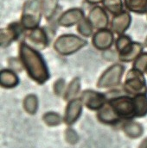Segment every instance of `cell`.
Returning <instances> with one entry per match:
<instances>
[{"instance_id": "19", "label": "cell", "mask_w": 147, "mask_h": 148, "mask_svg": "<svg viewBox=\"0 0 147 148\" xmlns=\"http://www.w3.org/2000/svg\"><path fill=\"white\" fill-rule=\"evenodd\" d=\"M135 106V116L143 117L147 114V96L140 94L133 97Z\"/></svg>"}, {"instance_id": "24", "label": "cell", "mask_w": 147, "mask_h": 148, "mask_svg": "<svg viewBox=\"0 0 147 148\" xmlns=\"http://www.w3.org/2000/svg\"><path fill=\"white\" fill-rule=\"evenodd\" d=\"M103 6L111 14L116 16L123 11V3L122 0H104Z\"/></svg>"}, {"instance_id": "2", "label": "cell", "mask_w": 147, "mask_h": 148, "mask_svg": "<svg viewBox=\"0 0 147 148\" xmlns=\"http://www.w3.org/2000/svg\"><path fill=\"white\" fill-rule=\"evenodd\" d=\"M42 15V0H27L23 7L20 23L24 29H35L39 27Z\"/></svg>"}, {"instance_id": "27", "label": "cell", "mask_w": 147, "mask_h": 148, "mask_svg": "<svg viewBox=\"0 0 147 148\" xmlns=\"http://www.w3.org/2000/svg\"><path fill=\"white\" fill-rule=\"evenodd\" d=\"M132 43L131 38L127 36H119L118 39L116 40L115 46H116V50L119 53V54L122 53Z\"/></svg>"}, {"instance_id": "30", "label": "cell", "mask_w": 147, "mask_h": 148, "mask_svg": "<svg viewBox=\"0 0 147 148\" xmlns=\"http://www.w3.org/2000/svg\"><path fill=\"white\" fill-rule=\"evenodd\" d=\"M65 139L68 141V143H69L71 145H74L78 142L79 136L75 130L69 127V128H67V130L65 132Z\"/></svg>"}, {"instance_id": "10", "label": "cell", "mask_w": 147, "mask_h": 148, "mask_svg": "<svg viewBox=\"0 0 147 148\" xmlns=\"http://www.w3.org/2000/svg\"><path fill=\"white\" fill-rule=\"evenodd\" d=\"M85 18L84 12L81 9L72 8L62 13L58 18V24L62 27L69 28L78 24L82 19Z\"/></svg>"}, {"instance_id": "11", "label": "cell", "mask_w": 147, "mask_h": 148, "mask_svg": "<svg viewBox=\"0 0 147 148\" xmlns=\"http://www.w3.org/2000/svg\"><path fill=\"white\" fill-rule=\"evenodd\" d=\"M87 19L90 21L94 28L99 30L106 29L109 23V18L106 10L101 6H94L90 10Z\"/></svg>"}, {"instance_id": "8", "label": "cell", "mask_w": 147, "mask_h": 148, "mask_svg": "<svg viewBox=\"0 0 147 148\" xmlns=\"http://www.w3.org/2000/svg\"><path fill=\"white\" fill-rule=\"evenodd\" d=\"M24 29L18 23H13L3 28L0 31V43L2 47H9L13 41L17 40L21 34L24 32Z\"/></svg>"}, {"instance_id": "4", "label": "cell", "mask_w": 147, "mask_h": 148, "mask_svg": "<svg viewBox=\"0 0 147 148\" xmlns=\"http://www.w3.org/2000/svg\"><path fill=\"white\" fill-rule=\"evenodd\" d=\"M123 90L126 94L133 96L146 94L147 85L143 73L133 68L131 69L126 74Z\"/></svg>"}, {"instance_id": "21", "label": "cell", "mask_w": 147, "mask_h": 148, "mask_svg": "<svg viewBox=\"0 0 147 148\" xmlns=\"http://www.w3.org/2000/svg\"><path fill=\"white\" fill-rule=\"evenodd\" d=\"M126 9L132 12L144 14L147 12V0H125Z\"/></svg>"}, {"instance_id": "15", "label": "cell", "mask_w": 147, "mask_h": 148, "mask_svg": "<svg viewBox=\"0 0 147 148\" xmlns=\"http://www.w3.org/2000/svg\"><path fill=\"white\" fill-rule=\"evenodd\" d=\"M29 40L36 46L39 49H44L49 43V40L47 33L42 28H37L35 29L31 30L30 34L28 35Z\"/></svg>"}, {"instance_id": "12", "label": "cell", "mask_w": 147, "mask_h": 148, "mask_svg": "<svg viewBox=\"0 0 147 148\" xmlns=\"http://www.w3.org/2000/svg\"><path fill=\"white\" fill-rule=\"evenodd\" d=\"M82 105L83 103L80 98L69 101L63 117V121L67 125H72L80 118L82 112Z\"/></svg>"}, {"instance_id": "25", "label": "cell", "mask_w": 147, "mask_h": 148, "mask_svg": "<svg viewBox=\"0 0 147 148\" xmlns=\"http://www.w3.org/2000/svg\"><path fill=\"white\" fill-rule=\"evenodd\" d=\"M43 121L49 127H56L62 123V116L55 112H47L44 114L42 117Z\"/></svg>"}, {"instance_id": "35", "label": "cell", "mask_w": 147, "mask_h": 148, "mask_svg": "<svg viewBox=\"0 0 147 148\" xmlns=\"http://www.w3.org/2000/svg\"><path fill=\"white\" fill-rule=\"evenodd\" d=\"M146 73H147V72H146Z\"/></svg>"}, {"instance_id": "13", "label": "cell", "mask_w": 147, "mask_h": 148, "mask_svg": "<svg viewBox=\"0 0 147 148\" xmlns=\"http://www.w3.org/2000/svg\"><path fill=\"white\" fill-rule=\"evenodd\" d=\"M131 22V15L127 11H122L120 14L112 17L111 22V29L117 35L122 36L128 29Z\"/></svg>"}, {"instance_id": "29", "label": "cell", "mask_w": 147, "mask_h": 148, "mask_svg": "<svg viewBox=\"0 0 147 148\" xmlns=\"http://www.w3.org/2000/svg\"><path fill=\"white\" fill-rule=\"evenodd\" d=\"M65 84V80L62 78H60L54 83V92L56 96L61 97L64 95V92L66 90Z\"/></svg>"}, {"instance_id": "9", "label": "cell", "mask_w": 147, "mask_h": 148, "mask_svg": "<svg viewBox=\"0 0 147 148\" xmlns=\"http://www.w3.org/2000/svg\"><path fill=\"white\" fill-rule=\"evenodd\" d=\"M114 36L112 32L107 29L98 30L96 33H94L92 38V43L94 47L96 49L101 51H106L109 49L112 46Z\"/></svg>"}, {"instance_id": "6", "label": "cell", "mask_w": 147, "mask_h": 148, "mask_svg": "<svg viewBox=\"0 0 147 148\" xmlns=\"http://www.w3.org/2000/svg\"><path fill=\"white\" fill-rule=\"evenodd\" d=\"M125 72V67L121 64H114L109 66L98 79L97 87L101 89L114 88L119 85Z\"/></svg>"}, {"instance_id": "16", "label": "cell", "mask_w": 147, "mask_h": 148, "mask_svg": "<svg viewBox=\"0 0 147 148\" xmlns=\"http://www.w3.org/2000/svg\"><path fill=\"white\" fill-rule=\"evenodd\" d=\"M143 51V46L138 42H132L122 53L119 54V59L122 62H131L135 60Z\"/></svg>"}, {"instance_id": "34", "label": "cell", "mask_w": 147, "mask_h": 148, "mask_svg": "<svg viewBox=\"0 0 147 148\" xmlns=\"http://www.w3.org/2000/svg\"><path fill=\"white\" fill-rule=\"evenodd\" d=\"M145 44H146V46L147 47V38L146 39V41H145Z\"/></svg>"}, {"instance_id": "7", "label": "cell", "mask_w": 147, "mask_h": 148, "mask_svg": "<svg viewBox=\"0 0 147 148\" xmlns=\"http://www.w3.org/2000/svg\"><path fill=\"white\" fill-rule=\"evenodd\" d=\"M80 99L87 109L92 110H100L107 103L105 94L92 90L82 91Z\"/></svg>"}, {"instance_id": "28", "label": "cell", "mask_w": 147, "mask_h": 148, "mask_svg": "<svg viewBox=\"0 0 147 148\" xmlns=\"http://www.w3.org/2000/svg\"><path fill=\"white\" fill-rule=\"evenodd\" d=\"M133 69L141 73L147 72V53H142L133 62Z\"/></svg>"}, {"instance_id": "20", "label": "cell", "mask_w": 147, "mask_h": 148, "mask_svg": "<svg viewBox=\"0 0 147 148\" xmlns=\"http://www.w3.org/2000/svg\"><path fill=\"white\" fill-rule=\"evenodd\" d=\"M59 0H42V14L46 20H51L57 10Z\"/></svg>"}, {"instance_id": "33", "label": "cell", "mask_w": 147, "mask_h": 148, "mask_svg": "<svg viewBox=\"0 0 147 148\" xmlns=\"http://www.w3.org/2000/svg\"><path fill=\"white\" fill-rule=\"evenodd\" d=\"M139 148H147V139L142 142V144H141V146H140Z\"/></svg>"}, {"instance_id": "31", "label": "cell", "mask_w": 147, "mask_h": 148, "mask_svg": "<svg viewBox=\"0 0 147 148\" xmlns=\"http://www.w3.org/2000/svg\"><path fill=\"white\" fill-rule=\"evenodd\" d=\"M10 66L13 70H17V71H20V70H21L20 67H23L20 60H17V59H10Z\"/></svg>"}, {"instance_id": "17", "label": "cell", "mask_w": 147, "mask_h": 148, "mask_svg": "<svg viewBox=\"0 0 147 148\" xmlns=\"http://www.w3.org/2000/svg\"><path fill=\"white\" fill-rule=\"evenodd\" d=\"M19 84V77L13 70L3 69L0 73V84L4 89L15 88Z\"/></svg>"}, {"instance_id": "18", "label": "cell", "mask_w": 147, "mask_h": 148, "mask_svg": "<svg viewBox=\"0 0 147 148\" xmlns=\"http://www.w3.org/2000/svg\"><path fill=\"white\" fill-rule=\"evenodd\" d=\"M122 129L126 136L132 139H137L140 137L143 134L144 129L141 124L136 122V121H127L124 123Z\"/></svg>"}, {"instance_id": "14", "label": "cell", "mask_w": 147, "mask_h": 148, "mask_svg": "<svg viewBox=\"0 0 147 148\" xmlns=\"http://www.w3.org/2000/svg\"><path fill=\"white\" fill-rule=\"evenodd\" d=\"M97 119L104 124L113 125L120 121V117L116 114L113 109L107 103L97 113Z\"/></svg>"}, {"instance_id": "5", "label": "cell", "mask_w": 147, "mask_h": 148, "mask_svg": "<svg viewBox=\"0 0 147 148\" xmlns=\"http://www.w3.org/2000/svg\"><path fill=\"white\" fill-rule=\"evenodd\" d=\"M108 104L120 117L129 120L135 116V106L133 98L128 96H117L108 100Z\"/></svg>"}, {"instance_id": "32", "label": "cell", "mask_w": 147, "mask_h": 148, "mask_svg": "<svg viewBox=\"0 0 147 148\" xmlns=\"http://www.w3.org/2000/svg\"><path fill=\"white\" fill-rule=\"evenodd\" d=\"M85 1L90 4H98L100 3H103L104 0H85Z\"/></svg>"}, {"instance_id": "26", "label": "cell", "mask_w": 147, "mask_h": 148, "mask_svg": "<svg viewBox=\"0 0 147 148\" xmlns=\"http://www.w3.org/2000/svg\"><path fill=\"white\" fill-rule=\"evenodd\" d=\"M94 30V26L88 19H82L77 25V31L84 37H89L92 36Z\"/></svg>"}, {"instance_id": "1", "label": "cell", "mask_w": 147, "mask_h": 148, "mask_svg": "<svg viewBox=\"0 0 147 148\" xmlns=\"http://www.w3.org/2000/svg\"><path fill=\"white\" fill-rule=\"evenodd\" d=\"M19 60L28 76L37 84H43L49 79L50 74L43 57L24 41L19 45Z\"/></svg>"}, {"instance_id": "3", "label": "cell", "mask_w": 147, "mask_h": 148, "mask_svg": "<svg viewBox=\"0 0 147 148\" xmlns=\"http://www.w3.org/2000/svg\"><path fill=\"white\" fill-rule=\"evenodd\" d=\"M87 44V41L75 35H62L54 42V49L62 56L74 54Z\"/></svg>"}, {"instance_id": "22", "label": "cell", "mask_w": 147, "mask_h": 148, "mask_svg": "<svg viewBox=\"0 0 147 148\" xmlns=\"http://www.w3.org/2000/svg\"><path fill=\"white\" fill-rule=\"evenodd\" d=\"M80 90V80L79 77H74L66 88L63 97L66 101H70L72 99H74V97L78 95Z\"/></svg>"}, {"instance_id": "23", "label": "cell", "mask_w": 147, "mask_h": 148, "mask_svg": "<svg viewBox=\"0 0 147 148\" xmlns=\"http://www.w3.org/2000/svg\"><path fill=\"white\" fill-rule=\"evenodd\" d=\"M24 109L28 114H35L38 109V99L34 94L27 95L24 99Z\"/></svg>"}]
</instances>
